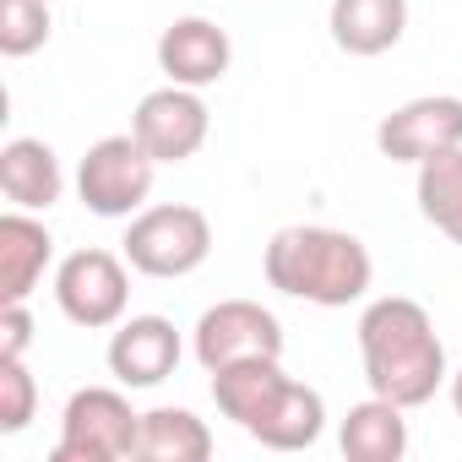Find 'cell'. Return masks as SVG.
<instances>
[{
  "mask_svg": "<svg viewBox=\"0 0 462 462\" xmlns=\"http://www.w3.org/2000/svg\"><path fill=\"white\" fill-rule=\"evenodd\" d=\"M359 359L375 397L397 408H424L446 381V343L430 321V310L408 294H381L359 316Z\"/></svg>",
  "mask_w": 462,
  "mask_h": 462,
  "instance_id": "cell-1",
  "label": "cell"
},
{
  "mask_svg": "<svg viewBox=\"0 0 462 462\" xmlns=\"http://www.w3.org/2000/svg\"><path fill=\"white\" fill-rule=\"evenodd\" d=\"M262 273L278 294L321 305V310H343L359 305L375 283V262L365 251L359 235L348 228H327V223H289L267 240Z\"/></svg>",
  "mask_w": 462,
  "mask_h": 462,
  "instance_id": "cell-2",
  "label": "cell"
},
{
  "mask_svg": "<svg viewBox=\"0 0 462 462\" xmlns=\"http://www.w3.org/2000/svg\"><path fill=\"white\" fill-rule=\"evenodd\" d=\"M120 251H125L131 273L174 283V278H190L212 256V223L190 201H158V207H142L125 223Z\"/></svg>",
  "mask_w": 462,
  "mask_h": 462,
  "instance_id": "cell-3",
  "label": "cell"
},
{
  "mask_svg": "<svg viewBox=\"0 0 462 462\" xmlns=\"http://www.w3.org/2000/svg\"><path fill=\"white\" fill-rule=\"evenodd\" d=\"M142 446V413L120 386H82L60 413L55 462H125Z\"/></svg>",
  "mask_w": 462,
  "mask_h": 462,
  "instance_id": "cell-4",
  "label": "cell"
},
{
  "mask_svg": "<svg viewBox=\"0 0 462 462\" xmlns=\"http://www.w3.org/2000/svg\"><path fill=\"white\" fill-rule=\"evenodd\" d=\"M158 158L136 142V131L98 136L77 163V196L93 217H136L152 196Z\"/></svg>",
  "mask_w": 462,
  "mask_h": 462,
  "instance_id": "cell-5",
  "label": "cell"
},
{
  "mask_svg": "<svg viewBox=\"0 0 462 462\" xmlns=\"http://www.w3.org/2000/svg\"><path fill=\"white\" fill-rule=\"evenodd\" d=\"M125 256L115 251H98V245H82L71 251L60 267H55V305L71 327L82 332H109L125 321V305H131V278H125Z\"/></svg>",
  "mask_w": 462,
  "mask_h": 462,
  "instance_id": "cell-6",
  "label": "cell"
},
{
  "mask_svg": "<svg viewBox=\"0 0 462 462\" xmlns=\"http://www.w3.org/2000/svg\"><path fill=\"white\" fill-rule=\"evenodd\" d=\"M190 348L207 375L245 359H283V321L256 300H217L212 310H201Z\"/></svg>",
  "mask_w": 462,
  "mask_h": 462,
  "instance_id": "cell-7",
  "label": "cell"
},
{
  "mask_svg": "<svg viewBox=\"0 0 462 462\" xmlns=\"http://www.w3.org/2000/svg\"><path fill=\"white\" fill-rule=\"evenodd\" d=\"M131 131H136V142H142L158 163H190V158L207 147L212 115H207V104H201L196 88L169 82V88H152V93L136 104Z\"/></svg>",
  "mask_w": 462,
  "mask_h": 462,
  "instance_id": "cell-8",
  "label": "cell"
},
{
  "mask_svg": "<svg viewBox=\"0 0 462 462\" xmlns=\"http://www.w3.org/2000/svg\"><path fill=\"white\" fill-rule=\"evenodd\" d=\"M375 147L392 163H424L446 147H462V98L457 93H424L397 104L381 125H375Z\"/></svg>",
  "mask_w": 462,
  "mask_h": 462,
  "instance_id": "cell-9",
  "label": "cell"
},
{
  "mask_svg": "<svg viewBox=\"0 0 462 462\" xmlns=\"http://www.w3.org/2000/svg\"><path fill=\"white\" fill-rule=\"evenodd\" d=\"M104 359L125 392H152L180 370V332L169 316H125L115 327Z\"/></svg>",
  "mask_w": 462,
  "mask_h": 462,
  "instance_id": "cell-10",
  "label": "cell"
},
{
  "mask_svg": "<svg viewBox=\"0 0 462 462\" xmlns=\"http://www.w3.org/2000/svg\"><path fill=\"white\" fill-rule=\"evenodd\" d=\"M228 60H235V44L228 33L207 17H180L158 33V71L180 88H212L228 77Z\"/></svg>",
  "mask_w": 462,
  "mask_h": 462,
  "instance_id": "cell-11",
  "label": "cell"
},
{
  "mask_svg": "<svg viewBox=\"0 0 462 462\" xmlns=\"http://www.w3.org/2000/svg\"><path fill=\"white\" fill-rule=\"evenodd\" d=\"M327 430V397L294 375H283V386L267 397V408L256 413V424L245 430L251 440H262L267 451H305L316 446Z\"/></svg>",
  "mask_w": 462,
  "mask_h": 462,
  "instance_id": "cell-12",
  "label": "cell"
},
{
  "mask_svg": "<svg viewBox=\"0 0 462 462\" xmlns=\"http://www.w3.org/2000/svg\"><path fill=\"white\" fill-rule=\"evenodd\" d=\"M332 44L354 60H375L402 44L408 33V0H332L327 12Z\"/></svg>",
  "mask_w": 462,
  "mask_h": 462,
  "instance_id": "cell-13",
  "label": "cell"
},
{
  "mask_svg": "<svg viewBox=\"0 0 462 462\" xmlns=\"http://www.w3.org/2000/svg\"><path fill=\"white\" fill-rule=\"evenodd\" d=\"M50 262H55L50 228L33 212L12 207L6 217H0V305H6V300H28L44 283Z\"/></svg>",
  "mask_w": 462,
  "mask_h": 462,
  "instance_id": "cell-14",
  "label": "cell"
},
{
  "mask_svg": "<svg viewBox=\"0 0 462 462\" xmlns=\"http://www.w3.org/2000/svg\"><path fill=\"white\" fill-rule=\"evenodd\" d=\"M0 190H6V201L23 207V212H50L60 201V190H66L55 147L39 142V136H12L0 147Z\"/></svg>",
  "mask_w": 462,
  "mask_h": 462,
  "instance_id": "cell-15",
  "label": "cell"
},
{
  "mask_svg": "<svg viewBox=\"0 0 462 462\" xmlns=\"http://www.w3.org/2000/svg\"><path fill=\"white\" fill-rule=\"evenodd\" d=\"M402 413L408 408H397V402H386L375 392L365 402H354L343 413V424H337L343 457L348 462H402L408 457V419Z\"/></svg>",
  "mask_w": 462,
  "mask_h": 462,
  "instance_id": "cell-16",
  "label": "cell"
},
{
  "mask_svg": "<svg viewBox=\"0 0 462 462\" xmlns=\"http://www.w3.org/2000/svg\"><path fill=\"white\" fill-rule=\"evenodd\" d=\"M136 457L142 462H207L212 457V430L190 408H147Z\"/></svg>",
  "mask_w": 462,
  "mask_h": 462,
  "instance_id": "cell-17",
  "label": "cell"
},
{
  "mask_svg": "<svg viewBox=\"0 0 462 462\" xmlns=\"http://www.w3.org/2000/svg\"><path fill=\"white\" fill-rule=\"evenodd\" d=\"M283 359H245V365H228V370H212V402L223 419H235L240 430L256 424V413L267 408V397L283 386Z\"/></svg>",
  "mask_w": 462,
  "mask_h": 462,
  "instance_id": "cell-18",
  "label": "cell"
},
{
  "mask_svg": "<svg viewBox=\"0 0 462 462\" xmlns=\"http://www.w3.org/2000/svg\"><path fill=\"white\" fill-rule=\"evenodd\" d=\"M413 196H419L424 223H435L451 245H462V147H446V152L424 158L419 180H413Z\"/></svg>",
  "mask_w": 462,
  "mask_h": 462,
  "instance_id": "cell-19",
  "label": "cell"
},
{
  "mask_svg": "<svg viewBox=\"0 0 462 462\" xmlns=\"http://www.w3.org/2000/svg\"><path fill=\"white\" fill-rule=\"evenodd\" d=\"M50 44V0H0V55L28 60Z\"/></svg>",
  "mask_w": 462,
  "mask_h": 462,
  "instance_id": "cell-20",
  "label": "cell"
},
{
  "mask_svg": "<svg viewBox=\"0 0 462 462\" xmlns=\"http://www.w3.org/2000/svg\"><path fill=\"white\" fill-rule=\"evenodd\" d=\"M39 413V381L28 359H0V435H23Z\"/></svg>",
  "mask_w": 462,
  "mask_h": 462,
  "instance_id": "cell-21",
  "label": "cell"
},
{
  "mask_svg": "<svg viewBox=\"0 0 462 462\" xmlns=\"http://www.w3.org/2000/svg\"><path fill=\"white\" fill-rule=\"evenodd\" d=\"M28 343H33L28 300H6L0 305V359H28Z\"/></svg>",
  "mask_w": 462,
  "mask_h": 462,
  "instance_id": "cell-22",
  "label": "cell"
},
{
  "mask_svg": "<svg viewBox=\"0 0 462 462\" xmlns=\"http://www.w3.org/2000/svg\"><path fill=\"white\" fill-rule=\"evenodd\" d=\"M446 386H451V408H457V419H462V365L451 370V381H446Z\"/></svg>",
  "mask_w": 462,
  "mask_h": 462,
  "instance_id": "cell-23",
  "label": "cell"
}]
</instances>
